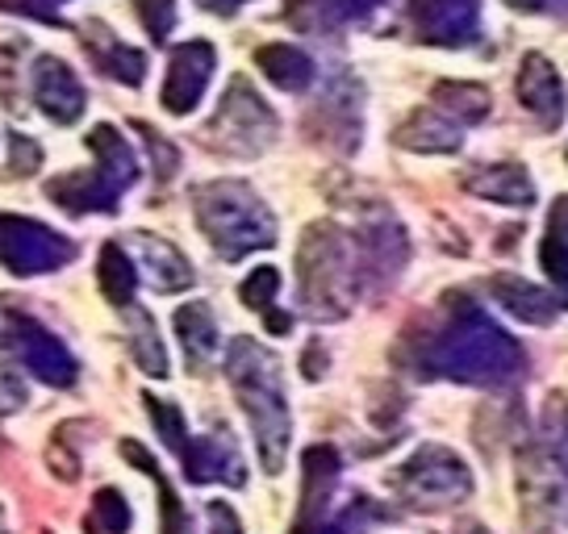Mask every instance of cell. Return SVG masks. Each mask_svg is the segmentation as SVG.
<instances>
[{
	"label": "cell",
	"mask_w": 568,
	"mask_h": 534,
	"mask_svg": "<svg viewBox=\"0 0 568 534\" xmlns=\"http://www.w3.org/2000/svg\"><path fill=\"white\" fill-rule=\"evenodd\" d=\"M409 25L430 47H468L480 30V0H409Z\"/></svg>",
	"instance_id": "30bf717a"
},
{
	"label": "cell",
	"mask_w": 568,
	"mask_h": 534,
	"mask_svg": "<svg viewBox=\"0 0 568 534\" xmlns=\"http://www.w3.org/2000/svg\"><path fill=\"white\" fill-rule=\"evenodd\" d=\"M276 288H281V271H276V267H255L247 280H243V288H239V297H243L247 309H260V314H264L272 335H288V326H293V321L272 309Z\"/></svg>",
	"instance_id": "4316f807"
},
{
	"label": "cell",
	"mask_w": 568,
	"mask_h": 534,
	"mask_svg": "<svg viewBox=\"0 0 568 534\" xmlns=\"http://www.w3.org/2000/svg\"><path fill=\"white\" fill-rule=\"evenodd\" d=\"M302 267V301L314 318H343L352 309V297L359 288V259L352 255V243L335 226H310L297 250Z\"/></svg>",
	"instance_id": "277c9868"
},
{
	"label": "cell",
	"mask_w": 568,
	"mask_h": 534,
	"mask_svg": "<svg viewBox=\"0 0 568 534\" xmlns=\"http://www.w3.org/2000/svg\"><path fill=\"white\" fill-rule=\"evenodd\" d=\"M130 247H134V267H139V276H146V285L155 288V292H184V288L193 285V267H189V259H184L172 243H163L160 234L139 230L134 238H130Z\"/></svg>",
	"instance_id": "4fadbf2b"
},
{
	"label": "cell",
	"mask_w": 568,
	"mask_h": 534,
	"mask_svg": "<svg viewBox=\"0 0 568 534\" xmlns=\"http://www.w3.org/2000/svg\"><path fill=\"white\" fill-rule=\"evenodd\" d=\"M125 321H130V356H134V363L146 376H168V351H163V339L155 330V318L146 309H130Z\"/></svg>",
	"instance_id": "d4e9b609"
},
{
	"label": "cell",
	"mask_w": 568,
	"mask_h": 534,
	"mask_svg": "<svg viewBox=\"0 0 568 534\" xmlns=\"http://www.w3.org/2000/svg\"><path fill=\"white\" fill-rule=\"evenodd\" d=\"M89 151L97 155V172H101L113 188H122V193H125V188L139 179V160H134L130 143H125L113 125H92V130H89Z\"/></svg>",
	"instance_id": "d6986e66"
},
{
	"label": "cell",
	"mask_w": 568,
	"mask_h": 534,
	"mask_svg": "<svg viewBox=\"0 0 568 534\" xmlns=\"http://www.w3.org/2000/svg\"><path fill=\"white\" fill-rule=\"evenodd\" d=\"M34 101L54 125L80 122V117H84V105H89L84 84H80L75 72H71L63 59H54V54H38L34 59Z\"/></svg>",
	"instance_id": "8fae6325"
},
{
	"label": "cell",
	"mask_w": 568,
	"mask_h": 534,
	"mask_svg": "<svg viewBox=\"0 0 568 534\" xmlns=\"http://www.w3.org/2000/svg\"><path fill=\"white\" fill-rule=\"evenodd\" d=\"M9 146H13V176H30L38 163H42V146L38 143H30L26 134H9Z\"/></svg>",
	"instance_id": "1f68e13d"
},
{
	"label": "cell",
	"mask_w": 568,
	"mask_h": 534,
	"mask_svg": "<svg viewBox=\"0 0 568 534\" xmlns=\"http://www.w3.org/2000/svg\"><path fill=\"white\" fill-rule=\"evenodd\" d=\"M489 288H494L497 301L506 305L515 318L531 321V326H544V321L556 318V301H551L544 288L527 285V280H515V276H497Z\"/></svg>",
	"instance_id": "603a6c76"
},
{
	"label": "cell",
	"mask_w": 568,
	"mask_h": 534,
	"mask_svg": "<svg viewBox=\"0 0 568 534\" xmlns=\"http://www.w3.org/2000/svg\"><path fill=\"white\" fill-rule=\"evenodd\" d=\"M423 363L430 372L468 380V384H494L518 372L523 351L510 335H501L494 321L480 314L477 305H452V318L439 326V335H430L423 351Z\"/></svg>",
	"instance_id": "6da1fadb"
},
{
	"label": "cell",
	"mask_w": 568,
	"mask_h": 534,
	"mask_svg": "<svg viewBox=\"0 0 568 534\" xmlns=\"http://www.w3.org/2000/svg\"><path fill=\"white\" fill-rule=\"evenodd\" d=\"M518 13H548V18L568 21V0H506Z\"/></svg>",
	"instance_id": "836d02e7"
},
{
	"label": "cell",
	"mask_w": 568,
	"mask_h": 534,
	"mask_svg": "<svg viewBox=\"0 0 568 534\" xmlns=\"http://www.w3.org/2000/svg\"><path fill=\"white\" fill-rule=\"evenodd\" d=\"M47 196L54 205H63L68 214H113L122 188H113L97 167L92 172H71V176H54L47 184Z\"/></svg>",
	"instance_id": "2e32d148"
},
{
	"label": "cell",
	"mask_w": 568,
	"mask_h": 534,
	"mask_svg": "<svg viewBox=\"0 0 568 534\" xmlns=\"http://www.w3.org/2000/svg\"><path fill=\"white\" fill-rule=\"evenodd\" d=\"M139 134H142V143H146V151H151L155 176H160V179H172V176H176V167H180V151H176V146L163 143L160 134L151 130V125H139Z\"/></svg>",
	"instance_id": "4dcf8cb0"
},
{
	"label": "cell",
	"mask_w": 568,
	"mask_h": 534,
	"mask_svg": "<svg viewBox=\"0 0 568 534\" xmlns=\"http://www.w3.org/2000/svg\"><path fill=\"white\" fill-rule=\"evenodd\" d=\"M464 125L452 122L444 109H414L406 117V125L397 130V143L409 146V151H423V155H447V151H456L460 146V134Z\"/></svg>",
	"instance_id": "e0dca14e"
},
{
	"label": "cell",
	"mask_w": 568,
	"mask_h": 534,
	"mask_svg": "<svg viewBox=\"0 0 568 534\" xmlns=\"http://www.w3.org/2000/svg\"><path fill=\"white\" fill-rule=\"evenodd\" d=\"M201 9H210V13H234L239 4H247V0H196Z\"/></svg>",
	"instance_id": "8d00e7d4"
},
{
	"label": "cell",
	"mask_w": 568,
	"mask_h": 534,
	"mask_svg": "<svg viewBox=\"0 0 568 534\" xmlns=\"http://www.w3.org/2000/svg\"><path fill=\"white\" fill-rule=\"evenodd\" d=\"M213 68H217V51H213L210 42H201V38L180 42L176 51H172V59H168L163 109H168V113H176V117L193 113V109L201 105L205 89H210Z\"/></svg>",
	"instance_id": "9c48e42d"
},
{
	"label": "cell",
	"mask_w": 568,
	"mask_h": 534,
	"mask_svg": "<svg viewBox=\"0 0 568 534\" xmlns=\"http://www.w3.org/2000/svg\"><path fill=\"white\" fill-rule=\"evenodd\" d=\"M75 259V243L63 238L59 230L42 226L34 217L0 214V264L13 276H42V271H59L63 264Z\"/></svg>",
	"instance_id": "52a82bcc"
},
{
	"label": "cell",
	"mask_w": 568,
	"mask_h": 534,
	"mask_svg": "<svg viewBox=\"0 0 568 534\" xmlns=\"http://www.w3.org/2000/svg\"><path fill=\"white\" fill-rule=\"evenodd\" d=\"M0 347L18 359L30 376H38L51 389H68L75 384V359L63 342L54 339L47 326L26 318L13 305H0Z\"/></svg>",
	"instance_id": "8992f818"
},
{
	"label": "cell",
	"mask_w": 568,
	"mask_h": 534,
	"mask_svg": "<svg viewBox=\"0 0 568 534\" xmlns=\"http://www.w3.org/2000/svg\"><path fill=\"white\" fill-rule=\"evenodd\" d=\"M468 193L485 196V201H497V205H531L535 201V184L531 176L518 167V163H497V167H480L464 179Z\"/></svg>",
	"instance_id": "ac0fdd59"
},
{
	"label": "cell",
	"mask_w": 568,
	"mask_h": 534,
	"mask_svg": "<svg viewBox=\"0 0 568 534\" xmlns=\"http://www.w3.org/2000/svg\"><path fill=\"white\" fill-rule=\"evenodd\" d=\"M122 455L139 472H146L151 481H155V489H160V510H163V534H184V505H180V497L172 493V484L163 481V472H160V463L151 460V451L142 443H134V439H125L122 443Z\"/></svg>",
	"instance_id": "484cf974"
},
{
	"label": "cell",
	"mask_w": 568,
	"mask_h": 534,
	"mask_svg": "<svg viewBox=\"0 0 568 534\" xmlns=\"http://www.w3.org/2000/svg\"><path fill=\"white\" fill-rule=\"evenodd\" d=\"M80 42H84V51L97 59L101 72H109L113 80L130 84V89L142 84V75H146V54L134 51V47H125L105 21H84V25H80Z\"/></svg>",
	"instance_id": "5bb4252c"
},
{
	"label": "cell",
	"mask_w": 568,
	"mask_h": 534,
	"mask_svg": "<svg viewBox=\"0 0 568 534\" xmlns=\"http://www.w3.org/2000/svg\"><path fill=\"white\" fill-rule=\"evenodd\" d=\"M255 63H260V72L284 92H305L314 84V63H310V54L297 51V47H288V42L260 47V51H255Z\"/></svg>",
	"instance_id": "ffe728a7"
},
{
	"label": "cell",
	"mask_w": 568,
	"mask_h": 534,
	"mask_svg": "<svg viewBox=\"0 0 568 534\" xmlns=\"http://www.w3.org/2000/svg\"><path fill=\"white\" fill-rule=\"evenodd\" d=\"M397 489L414 505H447V501L464 497L473 481H468V468L460 455H452L447 446H423L414 460L402 463Z\"/></svg>",
	"instance_id": "ba28073f"
},
{
	"label": "cell",
	"mask_w": 568,
	"mask_h": 534,
	"mask_svg": "<svg viewBox=\"0 0 568 534\" xmlns=\"http://www.w3.org/2000/svg\"><path fill=\"white\" fill-rule=\"evenodd\" d=\"M89 531L92 534H125L130 531V505L118 489H101L92 497V514H89Z\"/></svg>",
	"instance_id": "83f0119b"
},
{
	"label": "cell",
	"mask_w": 568,
	"mask_h": 534,
	"mask_svg": "<svg viewBox=\"0 0 568 534\" xmlns=\"http://www.w3.org/2000/svg\"><path fill=\"white\" fill-rule=\"evenodd\" d=\"M381 0H326V18H331V25L335 21H355L364 18V13H373Z\"/></svg>",
	"instance_id": "d6a6232c"
},
{
	"label": "cell",
	"mask_w": 568,
	"mask_h": 534,
	"mask_svg": "<svg viewBox=\"0 0 568 534\" xmlns=\"http://www.w3.org/2000/svg\"><path fill=\"white\" fill-rule=\"evenodd\" d=\"M180 460H184L189 481H196V484H205V481L243 484L247 481V472H243V455L234 451L226 430H217V434H205V439L189 443V451H184Z\"/></svg>",
	"instance_id": "9a60e30c"
},
{
	"label": "cell",
	"mask_w": 568,
	"mask_h": 534,
	"mask_svg": "<svg viewBox=\"0 0 568 534\" xmlns=\"http://www.w3.org/2000/svg\"><path fill=\"white\" fill-rule=\"evenodd\" d=\"M210 522H213V534H243L239 517H234L231 505H222V501H213L210 505Z\"/></svg>",
	"instance_id": "d590c367"
},
{
	"label": "cell",
	"mask_w": 568,
	"mask_h": 534,
	"mask_svg": "<svg viewBox=\"0 0 568 534\" xmlns=\"http://www.w3.org/2000/svg\"><path fill=\"white\" fill-rule=\"evenodd\" d=\"M226 372L239 392V405L247 413L255 443H260V460L264 472H281L284 451H288V405H284V384H281V363L267 356L255 339H234L226 351Z\"/></svg>",
	"instance_id": "7a4b0ae2"
},
{
	"label": "cell",
	"mask_w": 568,
	"mask_h": 534,
	"mask_svg": "<svg viewBox=\"0 0 568 534\" xmlns=\"http://www.w3.org/2000/svg\"><path fill=\"white\" fill-rule=\"evenodd\" d=\"M176 335H180V347H184V356L193 368H205L217 351V321H213L210 305H180L176 309Z\"/></svg>",
	"instance_id": "44dd1931"
},
{
	"label": "cell",
	"mask_w": 568,
	"mask_h": 534,
	"mask_svg": "<svg viewBox=\"0 0 568 534\" xmlns=\"http://www.w3.org/2000/svg\"><path fill=\"white\" fill-rule=\"evenodd\" d=\"M196 222L222 259H243L276 243V217L239 179H213L196 188Z\"/></svg>",
	"instance_id": "3957f363"
},
{
	"label": "cell",
	"mask_w": 568,
	"mask_h": 534,
	"mask_svg": "<svg viewBox=\"0 0 568 534\" xmlns=\"http://www.w3.org/2000/svg\"><path fill=\"white\" fill-rule=\"evenodd\" d=\"M63 0H0V9H18V13H30L38 21H54V9Z\"/></svg>",
	"instance_id": "e575fe53"
},
{
	"label": "cell",
	"mask_w": 568,
	"mask_h": 534,
	"mask_svg": "<svg viewBox=\"0 0 568 534\" xmlns=\"http://www.w3.org/2000/svg\"><path fill=\"white\" fill-rule=\"evenodd\" d=\"M142 401H146V413H151V422L160 427L163 443L172 446L176 455H184V451H189V443H193V439H189V430H184V413H180L172 401H160V397H151V392H146Z\"/></svg>",
	"instance_id": "f1b7e54d"
},
{
	"label": "cell",
	"mask_w": 568,
	"mask_h": 534,
	"mask_svg": "<svg viewBox=\"0 0 568 534\" xmlns=\"http://www.w3.org/2000/svg\"><path fill=\"white\" fill-rule=\"evenodd\" d=\"M134 13L146 25L151 42H168L172 25H176V0H134Z\"/></svg>",
	"instance_id": "f546056e"
},
{
	"label": "cell",
	"mask_w": 568,
	"mask_h": 534,
	"mask_svg": "<svg viewBox=\"0 0 568 534\" xmlns=\"http://www.w3.org/2000/svg\"><path fill=\"white\" fill-rule=\"evenodd\" d=\"M518 101L531 113L535 122L551 130L560 125V113H565V80L551 68L544 54H527L523 68H518Z\"/></svg>",
	"instance_id": "7c38bea8"
},
{
	"label": "cell",
	"mask_w": 568,
	"mask_h": 534,
	"mask_svg": "<svg viewBox=\"0 0 568 534\" xmlns=\"http://www.w3.org/2000/svg\"><path fill=\"white\" fill-rule=\"evenodd\" d=\"M97 280H101V292H105L109 305H125L134 301V288H139V267L125 255L122 243H105L101 247V267H97Z\"/></svg>",
	"instance_id": "7402d4cb"
},
{
	"label": "cell",
	"mask_w": 568,
	"mask_h": 534,
	"mask_svg": "<svg viewBox=\"0 0 568 534\" xmlns=\"http://www.w3.org/2000/svg\"><path fill=\"white\" fill-rule=\"evenodd\" d=\"M435 109H444L452 122H485L489 117V92L480 89V84H468V80H444V84H435Z\"/></svg>",
	"instance_id": "cb8c5ba5"
},
{
	"label": "cell",
	"mask_w": 568,
	"mask_h": 534,
	"mask_svg": "<svg viewBox=\"0 0 568 534\" xmlns=\"http://www.w3.org/2000/svg\"><path fill=\"white\" fill-rule=\"evenodd\" d=\"M210 146L226 151V155H260L276 138V113L264 105V96L251 89L243 75H234L222 105L213 113L210 130H205Z\"/></svg>",
	"instance_id": "5b68a950"
}]
</instances>
